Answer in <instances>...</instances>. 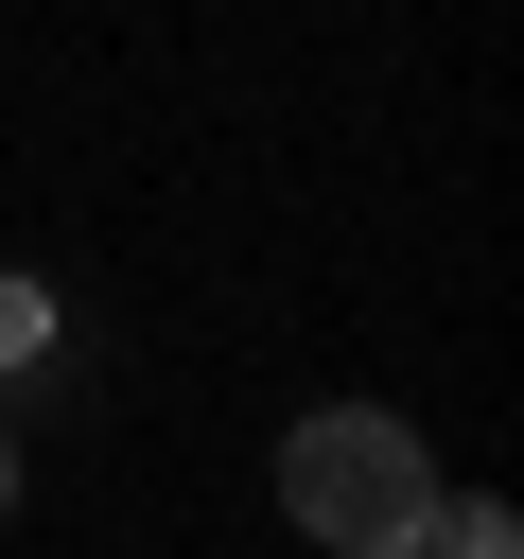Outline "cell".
Listing matches in <instances>:
<instances>
[{
	"label": "cell",
	"mask_w": 524,
	"mask_h": 559,
	"mask_svg": "<svg viewBox=\"0 0 524 559\" xmlns=\"http://www.w3.org/2000/svg\"><path fill=\"white\" fill-rule=\"evenodd\" d=\"M279 507H297L332 559H402V542L437 524V454H419L402 402H314V419L279 437Z\"/></svg>",
	"instance_id": "6da1fadb"
},
{
	"label": "cell",
	"mask_w": 524,
	"mask_h": 559,
	"mask_svg": "<svg viewBox=\"0 0 524 559\" xmlns=\"http://www.w3.org/2000/svg\"><path fill=\"white\" fill-rule=\"evenodd\" d=\"M402 559H524V524H507L489 489H437V524H419Z\"/></svg>",
	"instance_id": "7a4b0ae2"
},
{
	"label": "cell",
	"mask_w": 524,
	"mask_h": 559,
	"mask_svg": "<svg viewBox=\"0 0 524 559\" xmlns=\"http://www.w3.org/2000/svg\"><path fill=\"white\" fill-rule=\"evenodd\" d=\"M35 349H52V297H35V280H0V367H35Z\"/></svg>",
	"instance_id": "3957f363"
},
{
	"label": "cell",
	"mask_w": 524,
	"mask_h": 559,
	"mask_svg": "<svg viewBox=\"0 0 524 559\" xmlns=\"http://www.w3.org/2000/svg\"><path fill=\"white\" fill-rule=\"evenodd\" d=\"M0 507H17V402H0Z\"/></svg>",
	"instance_id": "277c9868"
}]
</instances>
